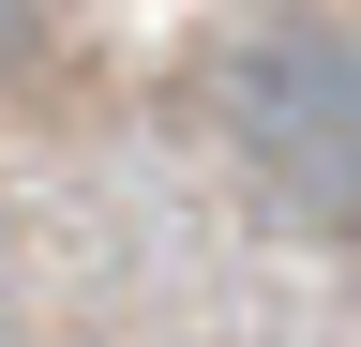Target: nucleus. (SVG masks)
Listing matches in <instances>:
<instances>
[{"mask_svg":"<svg viewBox=\"0 0 361 347\" xmlns=\"http://www.w3.org/2000/svg\"><path fill=\"white\" fill-rule=\"evenodd\" d=\"M16 46H30V0H0V61H16Z\"/></svg>","mask_w":361,"mask_h":347,"instance_id":"f03ea898","label":"nucleus"},{"mask_svg":"<svg viewBox=\"0 0 361 347\" xmlns=\"http://www.w3.org/2000/svg\"><path fill=\"white\" fill-rule=\"evenodd\" d=\"M226 121H241L256 182L301 211V227L361 242V46L346 30H256L226 61Z\"/></svg>","mask_w":361,"mask_h":347,"instance_id":"f257e3e1","label":"nucleus"}]
</instances>
